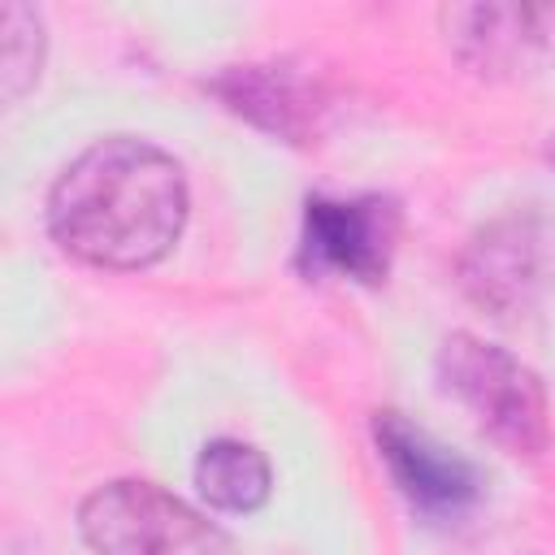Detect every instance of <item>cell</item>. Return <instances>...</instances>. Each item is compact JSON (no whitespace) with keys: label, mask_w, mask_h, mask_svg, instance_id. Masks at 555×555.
<instances>
[{"label":"cell","mask_w":555,"mask_h":555,"mask_svg":"<svg viewBox=\"0 0 555 555\" xmlns=\"http://www.w3.org/2000/svg\"><path fill=\"white\" fill-rule=\"evenodd\" d=\"M186 225V178L182 165L147 139L113 134L78 152L52 195V238L100 269L156 264Z\"/></svg>","instance_id":"6da1fadb"},{"label":"cell","mask_w":555,"mask_h":555,"mask_svg":"<svg viewBox=\"0 0 555 555\" xmlns=\"http://www.w3.org/2000/svg\"><path fill=\"white\" fill-rule=\"evenodd\" d=\"M438 382L473 416V425L507 455L538 460L546 451V390L538 373L512 351L477 334H451L438 347Z\"/></svg>","instance_id":"7a4b0ae2"},{"label":"cell","mask_w":555,"mask_h":555,"mask_svg":"<svg viewBox=\"0 0 555 555\" xmlns=\"http://www.w3.org/2000/svg\"><path fill=\"white\" fill-rule=\"evenodd\" d=\"M95 555H234V542L178 494L152 481H108L78 507Z\"/></svg>","instance_id":"3957f363"},{"label":"cell","mask_w":555,"mask_h":555,"mask_svg":"<svg viewBox=\"0 0 555 555\" xmlns=\"http://www.w3.org/2000/svg\"><path fill=\"white\" fill-rule=\"evenodd\" d=\"M399 243V204L386 195H312L304 208L299 260L317 278H351L364 286L386 282Z\"/></svg>","instance_id":"277c9868"},{"label":"cell","mask_w":555,"mask_h":555,"mask_svg":"<svg viewBox=\"0 0 555 555\" xmlns=\"http://www.w3.org/2000/svg\"><path fill=\"white\" fill-rule=\"evenodd\" d=\"M442 30L477 78H525L555 56V4H451Z\"/></svg>","instance_id":"5b68a950"},{"label":"cell","mask_w":555,"mask_h":555,"mask_svg":"<svg viewBox=\"0 0 555 555\" xmlns=\"http://www.w3.org/2000/svg\"><path fill=\"white\" fill-rule=\"evenodd\" d=\"M373 442H377V455H382L390 481L421 516L451 520L464 507H473L477 486H481L473 464L464 455L447 451L434 434L412 425L403 412H395V408L373 412Z\"/></svg>","instance_id":"8992f818"},{"label":"cell","mask_w":555,"mask_h":555,"mask_svg":"<svg viewBox=\"0 0 555 555\" xmlns=\"http://www.w3.org/2000/svg\"><path fill=\"white\" fill-rule=\"evenodd\" d=\"M208 91L251 126L286 139V143H308L321 134V121L330 113V91L321 78L304 74L299 65L269 61V65H230L221 69Z\"/></svg>","instance_id":"52a82bcc"},{"label":"cell","mask_w":555,"mask_h":555,"mask_svg":"<svg viewBox=\"0 0 555 555\" xmlns=\"http://www.w3.org/2000/svg\"><path fill=\"white\" fill-rule=\"evenodd\" d=\"M464 295L490 317H512L529 308L542 282V238L529 217L490 221L460 256Z\"/></svg>","instance_id":"ba28073f"},{"label":"cell","mask_w":555,"mask_h":555,"mask_svg":"<svg viewBox=\"0 0 555 555\" xmlns=\"http://www.w3.org/2000/svg\"><path fill=\"white\" fill-rule=\"evenodd\" d=\"M269 460L238 438H212L195 460V486L221 512H256L269 499Z\"/></svg>","instance_id":"9c48e42d"},{"label":"cell","mask_w":555,"mask_h":555,"mask_svg":"<svg viewBox=\"0 0 555 555\" xmlns=\"http://www.w3.org/2000/svg\"><path fill=\"white\" fill-rule=\"evenodd\" d=\"M43 61V22L26 4H4V100H22V91L39 78Z\"/></svg>","instance_id":"30bf717a"},{"label":"cell","mask_w":555,"mask_h":555,"mask_svg":"<svg viewBox=\"0 0 555 555\" xmlns=\"http://www.w3.org/2000/svg\"><path fill=\"white\" fill-rule=\"evenodd\" d=\"M546 156H551V160H555V134H551V143H546Z\"/></svg>","instance_id":"8fae6325"}]
</instances>
